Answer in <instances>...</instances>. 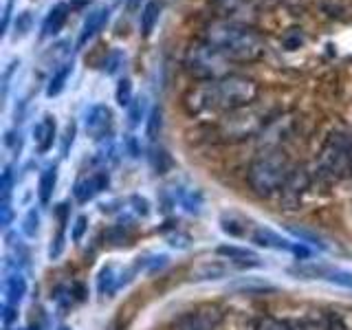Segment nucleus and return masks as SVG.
Wrapping results in <instances>:
<instances>
[{
  "instance_id": "nucleus-1",
  "label": "nucleus",
  "mask_w": 352,
  "mask_h": 330,
  "mask_svg": "<svg viewBox=\"0 0 352 330\" xmlns=\"http://www.w3.org/2000/svg\"><path fill=\"white\" fill-rule=\"evenodd\" d=\"M260 86L245 75H225L214 82H201L187 88L183 95V108L190 117L201 115H227L251 106L258 99Z\"/></svg>"
},
{
  "instance_id": "nucleus-2",
  "label": "nucleus",
  "mask_w": 352,
  "mask_h": 330,
  "mask_svg": "<svg viewBox=\"0 0 352 330\" xmlns=\"http://www.w3.org/2000/svg\"><path fill=\"white\" fill-rule=\"evenodd\" d=\"M203 40L214 47L227 62L249 64L260 60L267 51V42L260 33L236 20H214L203 31Z\"/></svg>"
},
{
  "instance_id": "nucleus-3",
  "label": "nucleus",
  "mask_w": 352,
  "mask_h": 330,
  "mask_svg": "<svg viewBox=\"0 0 352 330\" xmlns=\"http://www.w3.org/2000/svg\"><path fill=\"white\" fill-rule=\"evenodd\" d=\"M293 174V163L282 150H267L251 161L247 170V183L258 196L269 198L278 192H284Z\"/></svg>"
},
{
  "instance_id": "nucleus-4",
  "label": "nucleus",
  "mask_w": 352,
  "mask_h": 330,
  "mask_svg": "<svg viewBox=\"0 0 352 330\" xmlns=\"http://www.w3.org/2000/svg\"><path fill=\"white\" fill-rule=\"evenodd\" d=\"M264 124H267V113L251 104L220 117L218 124L214 126V137L225 143L245 141L253 135H258L264 128Z\"/></svg>"
},
{
  "instance_id": "nucleus-5",
  "label": "nucleus",
  "mask_w": 352,
  "mask_h": 330,
  "mask_svg": "<svg viewBox=\"0 0 352 330\" xmlns=\"http://www.w3.org/2000/svg\"><path fill=\"white\" fill-rule=\"evenodd\" d=\"M352 165V141L346 132H330L319 152L317 172L324 181H339Z\"/></svg>"
},
{
  "instance_id": "nucleus-6",
  "label": "nucleus",
  "mask_w": 352,
  "mask_h": 330,
  "mask_svg": "<svg viewBox=\"0 0 352 330\" xmlns=\"http://www.w3.org/2000/svg\"><path fill=\"white\" fill-rule=\"evenodd\" d=\"M183 66L194 80L201 82H214L227 75V60L214 47H209L205 40L187 49Z\"/></svg>"
},
{
  "instance_id": "nucleus-7",
  "label": "nucleus",
  "mask_w": 352,
  "mask_h": 330,
  "mask_svg": "<svg viewBox=\"0 0 352 330\" xmlns=\"http://www.w3.org/2000/svg\"><path fill=\"white\" fill-rule=\"evenodd\" d=\"M113 130V113L108 106L97 104L86 113V132L93 139H104Z\"/></svg>"
},
{
  "instance_id": "nucleus-8",
  "label": "nucleus",
  "mask_w": 352,
  "mask_h": 330,
  "mask_svg": "<svg viewBox=\"0 0 352 330\" xmlns=\"http://www.w3.org/2000/svg\"><path fill=\"white\" fill-rule=\"evenodd\" d=\"M212 7L216 9V14L223 20H236L240 22L242 18H249L256 7L251 0H209Z\"/></svg>"
},
{
  "instance_id": "nucleus-9",
  "label": "nucleus",
  "mask_w": 352,
  "mask_h": 330,
  "mask_svg": "<svg viewBox=\"0 0 352 330\" xmlns=\"http://www.w3.org/2000/svg\"><path fill=\"white\" fill-rule=\"evenodd\" d=\"M110 18V9L108 7H99L95 9L93 14H88L84 27L80 31V38H77V49H84L88 42H91L99 31L106 27V22Z\"/></svg>"
},
{
  "instance_id": "nucleus-10",
  "label": "nucleus",
  "mask_w": 352,
  "mask_h": 330,
  "mask_svg": "<svg viewBox=\"0 0 352 330\" xmlns=\"http://www.w3.org/2000/svg\"><path fill=\"white\" fill-rule=\"evenodd\" d=\"M69 14H71V7L66 3H58L49 9V14L44 16L42 20V38H53L58 36V33L64 29L66 20H69Z\"/></svg>"
},
{
  "instance_id": "nucleus-11",
  "label": "nucleus",
  "mask_w": 352,
  "mask_h": 330,
  "mask_svg": "<svg viewBox=\"0 0 352 330\" xmlns=\"http://www.w3.org/2000/svg\"><path fill=\"white\" fill-rule=\"evenodd\" d=\"M106 185H108V174L106 172H97V174L86 176V179H80V181H77V185H75L77 201L86 203L88 198H93L97 192H102Z\"/></svg>"
},
{
  "instance_id": "nucleus-12",
  "label": "nucleus",
  "mask_w": 352,
  "mask_h": 330,
  "mask_svg": "<svg viewBox=\"0 0 352 330\" xmlns=\"http://www.w3.org/2000/svg\"><path fill=\"white\" fill-rule=\"evenodd\" d=\"M174 330H216V317L205 311L187 313L176 322Z\"/></svg>"
},
{
  "instance_id": "nucleus-13",
  "label": "nucleus",
  "mask_w": 352,
  "mask_h": 330,
  "mask_svg": "<svg viewBox=\"0 0 352 330\" xmlns=\"http://www.w3.org/2000/svg\"><path fill=\"white\" fill-rule=\"evenodd\" d=\"M161 18V3L159 0H148L146 7L141 11V36L143 38H150L154 27Z\"/></svg>"
},
{
  "instance_id": "nucleus-14",
  "label": "nucleus",
  "mask_w": 352,
  "mask_h": 330,
  "mask_svg": "<svg viewBox=\"0 0 352 330\" xmlns=\"http://www.w3.org/2000/svg\"><path fill=\"white\" fill-rule=\"evenodd\" d=\"M33 135H36V143H38V150L40 152H49L53 141H55V119L53 117H44L42 124L36 126L33 130Z\"/></svg>"
},
{
  "instance_id": "nucleus-15",
  "label": "nucleus",
  "mask_w": 352,
  "mask_h": 330,
  "mask_svg": "<svg viewBox=\"0 0 352 330\" xmlns=\"http://www.w3.org/2000/svg\"><path fill=\"white\" fill-rule=\"evenodd\" d=\"M71 71H73V64H71V62H66V64H62V69L53 71V77H51L49 88H47V95H49V97H58V95L64 91L66 80H69Z\"/></svg>"
},
{
  "instance_id": "nucleus-16",
  "label": "nucleus",
  "mask_w": 352,
  "mask_h": 330,
  "mask_svg": "<svg viewBox=\"0 0 352 330\" xmlns=\"http://www.w3.org/2000/svg\"><path fill=\"white\" fill-rule=\"evenodd\" d=\"M55 179H58V172H55V168H47L42 172V176H40V201L42 203H49L51 192L55 187Z\"/></svg>"
},
{
  "instance_id": "nucleus-17",
  "label": "nucleus",
  "mask_w": 352,
  "mask_h": 330,
  "mask_svg": "<svg viewBox=\"0 0 352 330\" xmlns=\"http://www.w3.org/2000/svg\"><path fill=\"white\" fill-rule=\"evenodd\" d=\"M304 44V33H302V29H289L282 36V47L286 49V51H295V49H300Z\"/></svg>"
},
{
  "instance_id": "nucleus-18",
  "label": "nucleus",
  "mask_w": 352,
  "mask_h": 330,
  "mask_svg": "<svg viewBox=\"0 0 352 330\" xmlns=\"http://www.w3.org/2000/svg\"><path fill=\"white\" fill-rule=\"evenodd\" d=\"M115 97H117V104L119 106H130L132 104V82L128 80V77L119 80Z\"/></svg>"
},
{
  "instance_id": "nucleus-19",
  "label": "nucleus",
  "mask_w": 352,
  "mask_h": 330,
  "mask_svg": "<svg viewBox=\"0 0 352 330\" xmlns=\"http://www.w3.org/2000/svg\"><path fill=\"white\" fill-rule=\"evenodd\" d=\"M161 108H154L152 110V115H150V119H148V139H157L159 137V132H161Z\"/></svg>"
},
{
  "instance_id": "nucleus-20",
  "label": "nucleus",
  "mask_w": 352,
  "mask_h": 330,
  "mask_svg": "<svg viewBox=\"0 0 352 330\" xmlns=\"http://www.w3.org/2000/svg\"><path fill=\"white\" fill-rule=\"evenodd\" d=\"M256 330H293L286 322H282V319H275V317H264L258 322Z\"/></svg>"
},
{
  "instance_id": "nucleus-21",
  "label": "nucleus",
  "mask_w": 352,
  "mask_h": 330,
  "mask_svg": "<svg viewBox=\"0 0 352 330\" xmlns=\"http://www.w3.org/2000/svg\"><path fill=\"white\" fill-rule=\"evenodd\" d=\"M29 29H31V14H29V11H22V14L18 16V20H16V36L18 38L27 36Z\"/></svg>"
},
{
  "instance_id": "nucleus-22",
  "label": "nucleus",
  "mask_w": 352,
  "mask_h": 330,
  "mask_svg": "<svg viewBox=\"0 0 352 330\" xmlns=\"http://www.w3.org/2000/svg\"><path fill=\"white\" fill-rule=\"evenodd\" d=\"M130 106H132V108H130V124H132V126H137V124H139V119H141V115H143V99H137V102H132Z\"/></svg>"
},
{
  "instance_id": "nucleus-23",
  "label": "nucleus",
  "mask_w": 352,
  "mask_h": 330,
  "mask_svg": "<svg viewBox=\"0 0 352 330\" xmlns=\"http://www.w3.org/2000/svg\"><path fill=\"white\" fill-rule=\"evenodd\" d=\"M84 227H86V218H77V227H75V234H73L75 240H80V238H82Z\"/></svg>"
},
{
  "instance_id": "nucleus-24",
  "label": "nucleus",
  "mask_w": 352,
  "mask_h": 330,
  "mask_svg": "<svg viewBox=\"0 0 352 330\" xmlns=\"http://www.w3.org/2000/svg\"><path fill=\"white\" fill-rule=\"evenodd\" d=\"M88 3H91V0H71V7L73 9H84Z\"/></svg>"
},
{
  "instance_id": "nucleus-25",
  "label": "nucleus",
  "mask_w": 352,
  "mask_h": 330,
  "mask_svg": "<svg viewBox=\"0 0 352 330\" xmlns=\"http://www.w3.org/2000/svg\"><path fill=\"white\" fill-rule=\"evenodd\" d=\"M328 330H346V328H344V326H341V324H339V319H335V322H330Z\"/></svg>"
}]
</instances>
